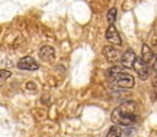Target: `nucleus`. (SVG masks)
Wrapping results in <instances>:
<instances>
[{
    "label": "nucleus",
    "instance_id": "obj_1",
    "mask_svg": "<svg viewBox=\"0 0 157 137\" xmlns=\"http://www.w3.org/2000/svg\"><path fill=\"white\" fill-rule=\"evenodd\" d=\"M136 111H137L136 103L134 100H126L113 110L110 119L115 125L129 126L136 121L137 119Z\"/></svg>",
    "mask_w": 157,
    "mask_h": 137
},
{
    "label": "nucleus",
    "instance_id": "obj_2",
    "mask_svg": "<svg viewBox=\"0 0 157 137\" xmlns=\"http://www.w3.org/2000/svg\"><path fill=\"white\" fill-rule=\"evenodd\" d=\"M107 78L108 81L117 88H131L135 84V78L132 75L124 72L121 67L113 66L107 70Z\"/></svg>",
    "mask_w": 157,
    "mask_h": 137
},
{
    "label": "nucleus",
    "instance_id": "obj_3",
    "mask_svg": "<svg viewBox=\"0 0 157 137\" xmlns=\"http://www.w3.org/2000/svg\"><path fill=\"white\" fill-rule=\"evenodd\" d=\"M132 67H134V70L136 71V75H137L141 80L148 78V75H150L148 65H147L140 56H135L134 62H132Z\"/></svg>",
    "mask_w": 157,
    "mask_h": 137
},
{
    "label": "nucleus",
    "instance_id": "obj_4",
    "mask_svg": "<svg viewBox=\"0 0 157 137\" xmlns=\"http://www.w3.org/2000/svg\"><path fill=\"white\" fill-rule=\"evenodd\" d=\"M102 53H103L104 57H105L109 62H118V61H120V56H121L120 51H119L117 48L112 46V45H105V46H103Z\"/></svg>",
    "mask_w": 157,
    "mask_h": 137
},
{
    "label": "nucleus",
    "instance_id": "obj_5",
    "mask_svg": "<svg viewBox=\"0 0 157 137\" xmlns=\"http://www.w3.org/2000/svg\"><path fill=\"white\" fill-rule=\"evenodd\" d=\"M17 67L20 70H27V71H36L38 70V64L32 56H23L22 59L18 60Z\"/></svg>",
    "mask_w": 157,
    "mask_h": 137
},
{
    "label": "nucleus",
    "instance_id": "obj_6",
    "mask_svg": "<svg viewBox=\"0 0 157 137\" xmlns=\"http://www.w3.org/2000/svg\"><path fill=\"white\" fill-rule=\"evenodd\" d=\"M105 39L114 44V45H121V38L119 35V32L118 29L115 28L114 24H109V27L107 28V32H105Z\"/></svg>",
    "mask_w": 157,
    "mask_h": 137
},
{
    "label": "nucleus",
    "instance_id": "obj_7",
    "mask_svg": "<svg viewBox=\"0 0 157 137\" xmlns=\"http://www.w3.org/2000/svg\"><path fill=\"white\" fill-rule=\"evenodd\" d=\"M39 57L45 62H52L55 59V50L50 45H43L39 49Z\"/></svg>",
    "mask_w": 157,
    "mask_h": 137
},
{
    "label": "nucleus",
    "instance_id": "obj_8",
    "mask_svg": "<svg viewBox=\"0 0 157 137\" xmlns=\"http://www.w3.org/2000/svg\"><path fill=\"white\" fill-rule=\"evenodd\" d=\"M135 53L132 51V49H126L121 56H120V62L123 66H126V67H131L132 66V62H134V59H135Z\"/></svg>",
    "mask_w": 157,
    "mask_h": 137
},
{
    "label": "nucleus",
    "instance_id": "obj_9",
    "mask_svg": "<svg viewBox=\"0 0 157 137\" xmlns=\"http://www.w3.org/2000/svg\"><path fill=\"white\" fill-rule=\"evenodd\" d=\"M147 65L152 64L155 61V54L152 53L151 48L147 45V44H144L142 48H141V56H140Z\"/></svg>",
    "mask_w": 157,
    "mask_h": 137
},
{
    "label": "nucleus",
    "instance_id": "obj_10",
    "mask_svg": "<svg viewBox=\"0 0 157 137\" xmlns=\"http://www.w3.org/2000/svg\"><path fill=\"white\" fill-rule=\"evenodd\" d=\"M121 133H123V130L120 128L119 125H114L109 128L108 133L105 137H121Z\"/></svg>",
    "mask_w": 157,
    "mask_h": 137
},
{
    "label": "nucleus",
    "instance_id": "obj_11",
    "mask_svg": "<svg viewBox=\"0 0 157 137\" xmlns=\"http://www.w3.org/2000/svg\"><path fill=\"white\" fill-rule=\"evenodd\" d=\"M117 15H118V10L117 7H112L108 12H107V21L109 24H114L115 20H117Z\"/></svg>",
    "mask_w": 157,
    "mask_h": 137
},
{
    "label": "nucleus",
    "instance_id": "obj_12",
    "mask_svg": "<svg viewBox=\"0 0 157 137\" xmlns=\"http://www.w3.org/2000/svg\"><path fill=\"white\" fill-rule=\"evenodd\" d=\"M10 76H11V72L10 71H7V70H0V86H2Z\"/></svg>",
    "mask_w": 157,
    "mask_h": 137
},
{
    "label": "nucleus",
    "instance_id": "obj_13",
    "mask_svg": "<svg viewBox=\"0 0 157 137\" xmlns=\"http://www.w3.org/2000/svg\"><path fill=\"white\" fill-rule=\"evenodd\" d=\"M155 61H156V64H157V55H155Z\"/></svg>",
    "mask_w": 157,
    "mask_h": 137
}]
</instances>
